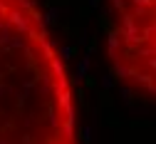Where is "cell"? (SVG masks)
Here are the masks:
<instances>
[{
  "label": "cell",
  "instance_id": "6da1fadb",
  "mask_svg": "<svg viewBox=\"0 0 156 144\" xmlns=\"http://www.w3.org/2000/svg\"><path fill=\"white\" fill-rule=\"evenodd\" d=\"M0 144H80L72 77L35 0H0Z\"/></svg>",
  "mask_w": 156,
  "mask_h": 144
},
{
  "label": "cell",
  "instance_id": "7a4b0ae2",
  "mask_svg": "<svg viewBox=\"0 0 156 144\" xmlns=\"http://www.w3.org/2000/svg\"><path fill=\"white\" fill-rule=\"evenodd\" d=\"M107 62L124 87L156 102V0H109Z\"/></svg>",
  "mask_w": 156,
  "mask_h": 144
}]
</instances>
